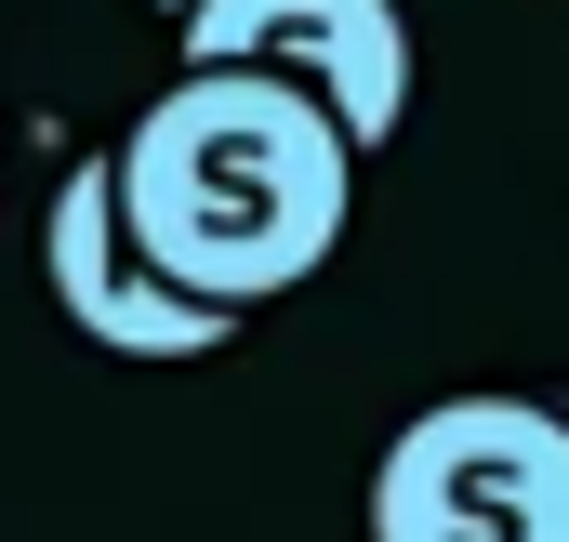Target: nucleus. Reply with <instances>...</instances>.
Here are the masks:
<instances>
[{
    "label": "nucleus",
    "instance_id": "f257e3e1",
    "mask_svg": "<svg viewBox=\"0 0 569 542\" xmlns=\"http://www.w3.org/2000/svg\"><path fill=\"white\" fill-rule=\"evenodd\" d=\"M120 185V239L172 278L186 304H279L345 252L358 225V145L318 93H291L266 67H186L133 133L107 145Z\"/></svg>",
    "mask_w": 569,
    "mask_h": 542
},
{
    "label": "nucleus",
    "instance_id": "f03ea898",
    "mask_svg": "<svg viewBox=\"0 0 569 542\" xmlns=\"http://www.w3.org/2000/svg\"><path fill=\"white\" fill-rule=\"evenodd\" d=\"M371 542H569V410L425 398L371 463Z\"/></svg>",
    "mask_w": 569,
    "mask_h": 542
},
{
    "label": "nucleus",
    "instance_id": "7ed1b4c3",
    "mask_svg": "<svg viewBox=\"0 0 569 542\" xmlns=\"http://www.w3.org/2000/svg\"><path fill=\"white\" fill-rule=\"evenodd\" d=\"M186 67H266L291 93H318L345 145H398L411 120V13L398 0H186Z\"/></svg>",
    "mask_w": 569,
    "mask_h": 542
},
{
    "label": "nucleus",
    "instance_id": "20e7f679",
    "mask_svg": "<svg viewBox=\"0 0 569 542\" xmlns=\"http://www.w3.org/2000/svg\"><path fill=\"white\" fill-rule=\"evenodd\" d=\"M40 278H53V304H67V331H80V344L146 358V371H186V358H212V344L239 331L226 304H186V291L120 239V185H107V159H67V172H53Z\"/></svg>",
    "mask_w": 569,
    "mask_h": 542
},
{
    "label": "nucleus",
    "instance_id": "39448f33",
    "mask_svg": "<svg viewBox=\"0 0 569 542\" xmlns=\"http://www.w3.org/2000/svg\"><path fill=\"white\" fill-rule=\"evenodd\" d=\"M159 13H186V0H159Z\"/></svg>",
    "mask_w": 569,
    "mask_h": 542
}]
</instances>
